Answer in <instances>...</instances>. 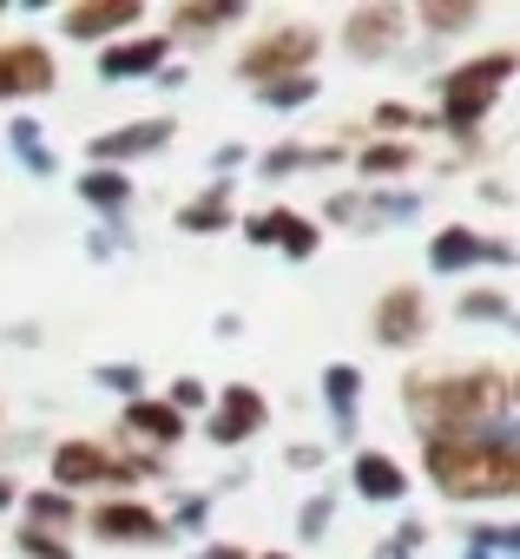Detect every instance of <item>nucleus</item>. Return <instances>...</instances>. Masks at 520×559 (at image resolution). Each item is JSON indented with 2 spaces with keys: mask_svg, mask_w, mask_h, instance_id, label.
Instances as JSON below:
<instances>
[{
  "mask_svg": "<svg viewBox=\"0 0 520 559\" xmlns=\"http://www.w3.org/2000/svg\"><path fill=\"white\" fill-rule=\"evenodd\" d=\"M507 376L500 369H468V376H422L409 382V415L428 428V441L454 435H507Z\"/></svg>",
  "mask_w": 520,
  "mask_h": 559,
  "instance_id": "nucleus-1",
  "label": "nucleus"
},
{
  "mask_svg": "<svg viewBox=\"0 0 520 559\" xmlns=\"http://www.w3.org/2000/svg\"><path fill=\"white\" fill-rule=\"evenodd\" d=\"M428 474L448 500H507L520 487V448H513V435L428 441Z\"/></svg>",
  "mask_w": 520,
  "mask_h": 559,
  "instance_id": "nucleus-2",
  "label": "nucleus"
},
{
  "mask_svg": "<svg viewBox=\"0 0 520 559\" xmlns=\"http://www.w3.org/2000/svg\"><path fill=\"white\" fill-rule=\"evenodd\" d=\"M507 73H513V53H481V60L454 67V73L441 80V126L468 139V132H474V126L487 119V106L500 99Z\"/></svg>",
  "mask_w": 520,
  "mask_h": 559,
  "instance_id": "nucleus-3",
  "label": "nucleus"
},
{
  "mask_svg": "<svg viewBox=\"0 0 520 559\" xmlns=\"http://www.w3.org/2000/svg\"><path fill=\"white\" fill-rule=\"evenodd\" d=\"M310 60H317V34H310V27H271L264 40L237 60V73H244L250 86H271V80L310 73Z\"/></svg>",
  "mask_w": 520,
  "mask_h": 559,
  "instance_id": "nucleus-4",
  "label": "nucleus"
},
{
  "mask_svg": "<svg viewBox=\"0 0 520 559\" xmlns=\"http://www.w3.org/2000/svg\"><path fill=\"white\" fill-rule=\"evenodd\" d=\"M152 461H119V454H106V448H93V441H67L60 454H54V480H60V493L67 487H86V480H139Z\"/></svg>",
  "mask_w": 520,
  "mask_h": 559,
  "instance_id": "nucleus-5",
  "label": "nucleus"
},
{
  "mask_svg": "<svg viewBox=\"0 0 520 559\" xmlns=\"http://www.w3.org/2000/svg\"><path fill=\"white\" fill-rule=\"evenodd\" d=\"M60 67L40 40H8L0 47V99H21V93H54Z\"/></svg>",
  "mask_w": 520,
  "mask_h": 559,
  "instance_id": "nucleus-6",
  "label": "nucleus"
},
{
  "mask_svg": "<svg viewBox=\"0 0 520 559\" xmlns=\"http://www.w3.org/2000/svg\"><path fill=\"white\" fill-rule=\"evenodd\" d=\"M468 263H513V250H507L500 237H481V230H468V224H448V230L428 243V270L454 276V270H468Z\"/></svg>",
  "mask_w": 520,
  "mask_h": 559,
  "instance_id": "nucleus-7",
  "label": "nucleus"
},
{
  "mask_svg": "<svg viewBox=\"0 0 520 559\" xmlns=\"http://www.w3.org/2000/svg\"><path fill=\"white\" fill-rule=\"evenodd\" d=\"M264 415H271V408H264V395L237 382V389H224V402H217V415L204 421V435H211L217 448H237V441H250L257 428H264Z\"/></svg>",
  "mask_w": 520,
  "mask_h": 559,
  "instance_id": "nucleus-8",
  "label": "nucleus"
},
{
  "mask_svg": "<svg viewBox=\"0 0 520 559\" xmlns=\"http://www.w3.org/2000/svg\"><path fill=\"white\" fill-rule=\"evenodd\" d=\"M422 330H428L422 290H389V297L376 304V343H382V349H409Z\"/></svg>",
  "mask_w": 520,
  "mask_h": 559,
  "instance_id": "nucleus-9",
  "label": "nucleus"
},
{
  "mask_svg": "<svg viewBox=\"0 0 520 559\" xmlns=\"http://www.w3.org/2000/svg\"><path fill=\"white\" fill-rule=\"evenodd\" d=\"M93 533H99V539H145V546L172 539V526H165L152 507H139V500H106V507H93Z\"/></svg>",
  "mask_w": 520,
  "mask_h": 559,
  "instance_id": "nucleus-10",
  "label": "nucleus"
},
{
  "mask_svg": "<svg viewBox=\"0 0 520 559\" xmlns=\"http://www.w3.org/2000/svg\"><path fill=\"white\" fill-rule=\"evenodd\" d=\"M165 139H172V126H165V119H139V126H119V132H99V139L86 145V158H93V165L106 171L113 158H132V152H158Z\"/></svg>",
  "mask_w": 520,
  "mask_h": 559,
  "instance_id": "nucleus-11",
  "label": "nucleus"
},
{
  "mask_svg": "<svg viewBox=\"0 0 520 559\" xmlns=\"http://www.w3.org/2000/svg\"><path fill=\"white\" fill-rule=\"evenodd\" d=\"M250 243H277L284 257H310L317 250V224L297 217V211H264V217H250Z\"/></svg>",
  "mask_w": 520,
  "mask_h": 559,
  "instance_id": "nucleus-12",
  "label": "nucleus"
},
{
  "mask_svg": "<svg viewBox=\"0 0 520 559\" xmlns=\"http://www.w3.org/2000/svg\"><path fill=\"white\" fill-rule=\"evenodd\" d=\"M165 67V40L152 34V40H119V47H106L99 53V73L106 80H139V73H158Z\"/></svg>",
  "mask_w": 520,
  "mask_h": 559,
  "instance_id": "nucleus-13",
  "label": "nucleus"
},
{
  "mask_svg": "<svg viewBox=\"0 0 520 559\" xmlns=\"http://www.w3.org/2000/svg\"><path fill=\"white\" fill-rule=\"evenodd\" d=\"M356 487H363V500H402V493H409V474H402L389 454L363 448V454H356Z\"/></svg>",
  "mask_w": 520,
  "mask_h": 559,
  "instance_id": "nucleus-14",
  "label": "nucleus"
},
{
  "mask_svg": "<svg viewBox=\"0 0 520 559\" xmlns=\"http://www.w3.org/2000/svg\"><path fill=\"white\" fill-rule=\"evenodd\" d=\"M395 34H402V14H395V8H369V14H350V34H343V40H350V53L369 60V53H382Z\"/></svg>",
  "mask_w": 520,
  "mask_h": 559,
  "instance_id": "nucleus-15",
  "label": "nucleus"
},
{
  "mask_svg": "<svg viewBox=\"0 0 520 559\" xmlns=\"http://www.w3.org/2000/svg\"><path fill=\"white\" fill-rule=\"evenodd\" d=\"M132 21H139L132 0H113V8H73V14H67V34H73V40H99V34H113V27H132Z\"/></svg>",
  "mask_w": 520,
  "mask_h": 559,
  "instance_id": "nucleus-16",
  "label": "nucleus"
},
{
  "mask_svg": "<svg viewBox=\"0 0 520 559\" xmlns=\"http://www.w3.org/2000/svg\"><path fill=\"white\" fill-rule=\"evenodd\" d=\"M126 428L132 435H152V441H178L185 435V415H172L165 402H126Z\"/></svg>",
  "mask_w": 520,
  "mask_h": 559,
  "instance_id": "nucleus-17",
  "label": "nucleus"
},
{
  "mask_svg": "<svg viewBox=\"0 0 520 559\" xmlns=\"http://www.w3.org/2000/svg\"><path fill=\"white\" fill-rule=\"evenodd\" d=\"M224 217H231V185H211L198 204H185V211H178V230H217Z\"/></svg>",
  "mask_w": 520,
  "mask_h": 559,
  "instance_id": "nucleus-18",
  "label": "nucleus"
},
{
  "mask_svg": "<svg viewBox=\"0 0 520 559\" xmlns=\"http://www.w3.org/2000/svg\"><path fill=\"white\" fill-rule=\"evenodd\" d=\"M80 198H86V204H99V211H119V204L132 198V185H126L119 171H99V165H93V171L80 178Z\"/></svg>",
  "mask_w": 520,
  "mask_h": 559,
  "instance_id": "nucleus-19",
  "label": "nucleus"
},
{
  "mask_svg": "<svg viewBox=\"0 0 520 559\" xmlns=\"http://www.w3.org/2000/svg\"><path fill=\"white\" fill-rule=\"evenodd\" d=\"M356 389H363V376L350 369V362H336L330 376H323V395H330V408H336V428L350 435V408H356Z\"/></svg>",
  "mask_w": 520,
  "mask_h": 559,
  "instance_id": "nucleus-20",
  "label": "nucleus"
},
{
  "mask_svg": "<svg viewBox=\"0 0 520 559\" xmlns=\"http://www.w3.org/2000/svg\"><path fill=\"white\" fill-rule=\"evenodd\" d=\"M257 99H264V106H277V112H291V106L317 99V80H310V73H297V80H271V86H257Z\"/></svg>",
  "mask_w": 520,
  "mask_h": 559,
  "instance_id": "nucleus-21",
  "label": "nucleus"
},
{
  "mask_svg": "<svg viewBox=\"0 0 520 559\" xmlns=\"http://www.w3.org/2000/svg\"><path fill=\"white\" fill-rule=\"evenodd\" d=\"M14 152L27 158V171H54V152L40 145V126L34 119H14Z\"/></svg>",
  "mask_w": 520,
  "mask_h": 559,
  "instance_id": "nucleus-22",
  "label": "nucleus"
},
{
  "mask_svg": "<svg viewBox=\"0 0 520 559\" xmlns=\"http://www.w3.org/2000/svg\"><path fill=\"white\" fill-rule=\"evenodd\" d=\"M409 165H415L409 145H376V152H363V178H389V171H409Z\"/></svg>",
  "mask_w": 520,
  "mask_h": 559,
  "instance_id": "nucleus-23",
  "label": "nucleus"
},
{
  "mask_svg": "<svg viewBox=\"0 0 520 559\" xmlns=\"http://www.w3.org/2000/svg\"><path fill=\"white\" fill-rule=\"evenodd\" d=\"M224 21H244V8H178V27L185 34H211Z\"/></svg>",
  "mask_w": 520,
  "mask_h": 559,
  "instance_id": "nucleus-24",
  "label": "nucleus"
},
{
  "mask_svg": "<svg viewBox=\"0 0 520 559\" xmlns=\"http://www.w3.org/2000/svg\"><path fill=\"white\" fill-rule=\"evenodd\" d=\"M330 158H336L330 145H317V152H304V145H284V152H271V158H264V171L277 178V171H297V165H330Z\"/></svg>",
  "mask_w": 520,
  "mask_h": 559,
  "instance_id": "nucleus-25",
  "label": "nucleus"
},
{
  "mask_svg": "<svg viewBox=\"0 0 520 559\" xmlns=\"http://www.w3.org/2000/svg\"><path fill=\"white\" fill-rule=\"evenodd\" d=\"M461 317H474V323H507V317H513V304H507V297H494V290H474V297H461Z\"/></svg>",
  "mask_w": 520,
  "mask_h": 559,
  "instance_id": "nucleus-26",
  "label": "nucleus"
},
{
  "mask_svg": "<svg viewBox=\"0 0 520 559\" xmlns=\"http://www.w3.org/2000/svg\"><path fill=\"white\" fill-rule=\"evenodd\" d=\"M27 507H34V526H40V533H47V526H67V520H73V500H67V493H34Z\"/></svg>",
  "mask_w": 520,
  "mask_h": 559,
  "instance_id": "nucleus-27",
  "label": "nucleus"
},
{
  "mask_svg": "<svg viewBox=\"0 0 520 559\" xmlns=\"http://www.w3.org/2000/svg\"><path fill=\"white\" fill-rule=\"evenodd\" d=\"M21 552H27V559H73V552H67L54 533H40V526H21Z\"/></svg>",
  "mask_w": 520,
  "mask_h": 559,
  "instance_id": "nucleus-28",
  "label": "nucleus"
},
{
  "mask_svg": "<svg viewBox=\"0 0 520 559\" xmlns=\"http://www.w3.org/2000/svg\"><path fill=\"white\" fill-rule=\"evenodd\" d=\"M422 21H428L435 34H454L461 21H474V8H422Z\"/></svg>",
  "mask_w": 520,
  "mask_h": 559,
  "instance_id": "nucleus-29",
  "label": "nucleus"
},
{
  "mask_svg": "<svg viewBox=\"0 0 520 559\" xmlns=\"http://www.w3.org/2000/svg\"><path fill=\"white\" fill-rule=\"evenodd\" d=\"M165 408H172V415H185V408H204V389L185 376V382H172V402H165Z\"/></svg>",
  "mask_w": 520,
  "mask_h": 559,
  "instance_id": "nucleus-30",
  "label": "nucleus"
},
{
  "mask_svg": "<svg viewBox=\"0 0 520 559\" xmlns=\"http://www.w3.org/2000/svg\"><path fill=\"white\" fill-rule=\"evenodd\" d=\"M409 546H422V526H402L395 539H382V552H376V559H409Z\"/></svg>",
  "mask_w": 520,
  "mask_h": 559,
  "instance_id": "nucleus-31",
  "label": "nucleus"
},
{
  "mask_svg": "<svg viewBox=\"0 0 520 559\" xmlns=\"http://www.w3.org/2000/svg\"><path fill=\"white\" fill-rule=\"evenodd\" d=\"M99 382L119 389V395H139V369H99Z\"/></svg>",
  "mask_w": 520,
  "mask_h": 559,
  "instance_id": "nucleus-32",
  "label": "nucleus"
},
{
  "mask_svg": "<svg viewBox=\"0 0 520 559\" xmlns=\"http://www.w3.org/2000/svg\"><path fill=\"white\" fill-rule=\"evenodd\" d=\"M297 526H304V533H323V526H330V500H310V507L297 513Z\"/></svg>",
  "mask_w": 520,
  "mask_h": 559,
  "instance_id": "nucleus-33",
  "label": "nucleus"
},
{
  "mask_svg": "<svg viewBox=\"0 0 520 559\" xmlns=\"http://www.w3.org/2000/svg\"><path fill=\"white\" fill-rule=\"evenodd\" d=\"M376 126H422V112H409V106H382Z\"/></svg>",
  "mask_w": 520,
  "mask_h": 559,
  "instance_id": "nucleus-34",
  "label": "nucleus"
},
{
  "mask_svg": "<svg viewBox=\"0 0 520 559\" xmlns=\"http://www.w3.org/2000/svg\"><path fill=\"white\" fill-rule=\"evenodd\" d=\"M204 513H211V500H185V507H178V526H198Z\"/></svg>",
  "mask_w": 520,
  "mask_h": 559,
  "instance_id": "nucleus-35",
  "label": "nucleus"
},
{
  "mask_svg": "<svg viewBox=\"0 0 520 559\" xmlns=\"http://www.w3.org/2000/svg\"><path fill=\"white\" fill-rule=\"evenodd\" d=\"M198 559H244L237 546H211V552H198Z\"/></svg>",
  "mask_w": 520,
  "mask_h": 559,
  "instance_id": "nucleus-36",
  "label": "nucleus"
},
{
  "mask_svg": "<svg viewBox=\"0 0 520 559\" xmlns=\"http://www.w3.org/2000/svg\"><path fill=\"white\" fill-rule=\"evenodd\" d=\"M0 507H14V480L8 474H0Z\"/></svg>",
  "mask_w": 520,
  "mask_h": 559,
  "instance_id": "nucleus-37",
  "label": "nucleus"
},
{
  "mask_svg": "<svg viewBox=\"0 0 520 559\" xmlns=\"http://www.w3.org/2000/svg\"><path fill=\"white\" fill-rule=\"evenodd\" d=\"M264 559H284V552H264Z\"/></svg>",
  "mask_w": 520,
  "mask_h": 559,
  "instance_id": "nucleus-38",
  "label": "nucleus"
}]
</instances>
